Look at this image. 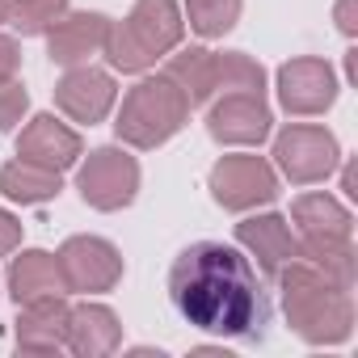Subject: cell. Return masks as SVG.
I'll return each mask as SVG.
<instances>
[{
    "mask_svg": "<svg viewBox=\"0 0 358 358\" xmlns=\"http://www.w3.org/2000/svg\"><path fill=\"white\" fill-rule=\"evenodd\" d=\"M169 295L194 329L236 341H262L270 324V299L253 262L220 241H199L177 253L169 270Z\"/></svg>",
    "mask_w": 358,
    "mask_h": 358,
    "instance_id": "obj_1",
    "label": "cell"
},
{
    "mask_svg": "<svg viewBox=\"0 0 358 358\" xmlns=\"http://www.w3.org/2000/svg\"><path fill=\"white\" fill-rule=\"evenodd\" d=\"M282 287V312L287 324L308 341V345H341L354 333V299L345 287L329 282L312 262L295 257L278 274Z\"/></svg>",
    "mask_w": 358,
    "mask_h": 358,
    "instance_id": "obj_2",
    "label": "cell"
},
{
    "mask_svg": "<svg viewBox=\"0 0 358 358\" xmlns=\"http://www.w3.org/2000/svg\"><path fill=\"white\" fill-rule=\"evenodd\" d=\"M186 17L177 0H135L127 22H110L101 55L114 72H148L160 55L182 47Z\"/></svg>",
    "mask_w": 358,
    "mask_h": 358,
    "instance_id": "obj_3",
    "label": "cell"
},
{
    "mask_svg": "<svg viewBox=\"0 0 358 358\" xmlns=\"http://www.w3.org/2000/svg\"><path fill=\"white\" fill-rule=\"evenodd\" d=\"M190 118V101L182 97L169 76H143L139 85L127 89L122 106H118V118H114V135L127 143V148H160L169 143L177 131L186 127Z\"/></svg>",
    "mask_w": 358,
    "mask_h": 358,
    "instance_id": "obj_4",
    "label": "cell"
},
{
    "mask_svg": "<svg viewBox=\"0 0 358 358\" xmlns=\"http://www.w3.org/2000/svg\"><path fill=\"white\" fill-rule=\"evenodd\" d=\"M207 190L224 211H253V207H270L278 199V173L266 156L236 152V156H220L211 164Z\"/></svg>",
    "mask_w": 358,
    "mask_h": 358,
    "instance_id": "obj_5",
    "label": "cell"
},
{
    "mask_svg": "<svg viewBox=\"0 0 358 358\" xmlns=\"http://www.w3.org/2000/svg\"><path fill=\"white\" fill-rule=\"evenodd\" d=\"M341 164V148L337 135L329 127L316 122H291L287 131H278L274 139V169L295 186H312Z\"/></svg>",
    "mask_w": 358,
    "mask_h": 358,
    "instance_id": "obj_6",
    "label": "cell"
},
{
    "mask_svg": "<svg viewBox=\"0 0 358 358\" xmlns=\"http://www.w3.org/2000/svg\"><path fill=\"white\" fill-rule=\"evenodd\" d=\"M76 190L93 211H122L139 194V160L122 148H93L76 169Z\"/></svg>",
    "mask_w": 358,
    "mask_h": 358,
    "instance_id": "obj_7",
    "label": "cell"
},
{
    "mask_svg": "<svg viewBox=\"0 0 358 358\" xmlns=\"http://www.w3.org/2000/svg\"><path fill=\"white\" fill-rule=\"evenodd\" d=\"M55 262L64 274V291L76 295H106L122 278V253L106 236H68Z\"/></svg>",
    "mask_w": 358,
    "mask_h": 358,
    "instance_id": "obj_8",
    "label": "cell"
},
{
    "mask_svg": "<svg viewBox=\"0 0 358 358\" xmlns=\"http://www.w3.org/2000/svg\"><path fill=\"white\" fill-rule=\"evenodd\" d=\"M337 72L329 59L320 55H299V59H287L278 68V106L287 114H324L333 101H337Z\"/></svg>",
    "mask_w": 358,
    "mask_h": 358,
    "instance_id": "obj_9",
    "label": "cell"
},
{
    "mask_svg": "<svg viewBox=\"0 0 358 358\" xmlns=\"http://www.w3.org/2000/svg\"><path fill=\"white\" fill-rule=\"evenodd\" d=\"M274 114L266 106V93H220V101L207 110V131L215 143L228 148H257L270 139Z\"/></svg>",
    "mask_w": 358,
    "mask_h": 358,
    "instance_id": "obj_10",
    "label": "cell"
},
{
    "mask_svg": "<svg viewBox=\"0 0 358 358\" xmlns=\"http://www.w3.org/2000/svg\"><path fill=\"white\" fill-rule=\"evenodd\" d=\"M118 101V85L106 68H93V64H76L59 76L55 85V106L72 118V122H101Z\"/></svg>",
    "mask_w": 358,
    "mask_h": 358,
    "instance_id": "obj_11",
    "label": "cell"
},
{
    "mask_svg": "<svg viewBox=\"0 0 358 358\" xmlns=\"http://www.w3.org/2000/svg\"><path fill=\"white\" fill-rule=\"evenodd\" d=\"M17 156H22V160H34V164H43V169L64 173V169L80 164L85 139H80L72 127H64L55 114H38V118H30V122L22 127V135H17Z\"/></svg>",
    "mask_w": 358,
    "mask_h": 358,
    "instance_id": "obj_12",
    "label": "cell"
},
{
    "mask_svg": "<svg viewBox=\"0 0 358 358\" xmlns=\"http://www.w3.org/2000/svg\"><path fill=\"white\" fill-rule=\"evenodd\" d=\"M236 245L249 249V257H257L262 274H270V278H274L287 262L299 257V236L291 232V220H287V215H274V211L241 220V224H236Z\"/></svg>",
    "mask_w": 358,
    "mask_h": 358,
    "instance_id": "obj_13",
    "label": "cell"
},
{
    "mask_svg": "<svg viewBox=\"0 0 358 358\" xmlns=\"http://www.w3.org/2000/svg\"><path fill=\"white\" fill-rule=\"evenodd\" d=\"M106 34H110V17H106V13H72V9H68V13L47 30V55H51V64H59V68L89 64L93 55H101Z\"/></svg>",
    "mask_w": 358,
    "mask_h": 358,
    "instance_id": "obj_14",
    "label": "cell"
},
{
    "mask_svg": "<svg viewBox=\"0 0 358 358\" xmlns=\"http://www.w3.org/2000/svg\"><path fill=\"white\" fill-rule=\"evenodd\" d=\"M122 345V324L114 316V308L106 303H76L68 312V333H64V350L76 358H110Z\"/></svg>",
    "mask_w": 358,
    "mask_h": 358,
    "instance_id": "obj_15",
    "label": "cell"
},
{
    "mask_svg": "<svg viewBox=\"0 0 358 358\" xmlns=\"http://www.w3.org/2000/svg\"><path fill=\"white\" fill-rule=\"evenodd\" d=\"M17 308H22L17 312V350H26V354H59L72 303L64 295H43V299L17 303Z\"/></svg>",
    "mask_w": 358,
    "mask_h": 358,
    "instance_id": "obj_16",
    "label": "cell"
},
{
    "mask_svg": "<svg viewBox=\"0 0 358 358\" xmlns=\"http://www.w3.org/2000/svg\"><path fill=\"white\" fill-rule=\"evenodd\" d=\"M291 220L299 241H350L354 236V215L333 199V194H299L291 203Z\"/></svg>",
    "mask_w": 358,
    "mask_h": 358,
    "instance_id": "obj_17",
    "label": "cell"
},
{
    "mask_svg": "<svg viewBox=\"0 0 358 358\" xmlns=\"http://www.w3.org/2000/svg\"><path fill=\"white\" fill-rule=\"evenodd\" d=\"M5 282H9L13 303H30V299H43V295H64L59 262H55V253H47V249H22V253L9 262Z\"/></svg>",
    "mask_w": 358,
    "mask_h": 358,
    "instance_id": "obj_18",
    "label": "cell"
},
{
    "mask_svg": "<svg viewBox=\"0 0 358 358\" xmlns=\"http://www.w3.org/2000/svg\"><path fill=\"white\" fill-rule=\"evenodd\" d=\"M64 190V173L55 169H43L34 160H9L5 169H0V194H5L9 203H22V207H38V203H51L59 199Z\"/></svg>",
    "mask_w": 358,
    "mask_h": 358,
    "instance_id": "obj_19",
    "label": "cell"
},
{
    "mask_svg": "<svg viewBox=\"0 0 358 358\" xmlns=\"http://www.w3.org/2000/svg\"><path fill=\"white\" fill-rule=\"evenodd\" d=\"M164 76L182 89V97L190 101V110L207 106L215 97V51H207V47H182L177 55H169Z\"/></svg>",
    "mask_w": 358,
    "mask_h": 358,
    "instance_id": "obj_20",
    "label": "cell"
},
{
    "mask_svg": "<svg viewBox=\"0 0 358 358\" xmlns=\"http://www.w3.org/2000/svg\"><path fill=\"white\" fill-rule=\"evenodd\" d=\"M299 257L312 262L329 282L354 291V270H358V257H354V245L350 241H299Z\"/></svg>",
    "mask_w": 358,
    "mask_h": 358,
    "instance_id": "obj_21",
    "label": "cell"
},
{
    "mask_svg": "<svg viewBox=\"0 0 358 358\" xmlns=\"http://www.w3.org/2000/svg\"><path fill=\"white\" fill-rule=\"evenodd\" d=\"M215 93H266V68L245 51L215 55Z\"/></svg>",
    "mask_w": 358,
    "mask_h": 358,
    "instance_id": "obj_22",
    "label": "cell"
},
{
    "mask_svg": "<svg viewBox=\"0 0 358 358\" xmlns=\"http://www.w3.org/2000/svg\"><path fill=\"white\" fill-rule=\"evenodd\" d=\"M241 5L245 0H186V22L199 38H224L236 22H241Z\"/></svg>",
    "mask_w": 358,
    "mask_h": 358,
    "instance_id": "obj_23",
    "label": "cell"
},
{
    "mask_svg": "<svg viewBox=\"0 0 358 358\" xmlns=\"http://www.w3.org/2000/svg\"><path fill=\"white\" fill-rule=\"evenodd\" d=\"M68 13V0H9V26L26 38L47 34Z\"/></svg>",
    "mask_w": 358,
    "mask_h": 358,
    "instance_id": "obj_24",
    "label": "cell"
},
{
    "mask_svg": "<svg viewBox=\"0 0 358 358\" xmlns=\"http://www.w3.org/2000/svg\"><path fill=\"white\" fill-rule=\"evenodd\" d=\"M26 110H30V93H26L22 80H5V85H0V135L13 131Z\"/></svg>",
    "mask_w": 358,
    "mask_h": 358,
    "instance_id": "obj_25",
    "label": "cell"
},
{
    "mask_svg": "<svg viewBox=\"0 0 358 358\" xmlns=\"http://www.w3.org/2000/svg\"><path fill=\"white\" fill-rule=\"evenodd\" d=\"M17 249H22V220L0 207V257H9Z\"/></svg>",
    "mask_w": 358,
    "mask_h": 358,
    "instance_id": "obj_26",
    "label": "cell"
},
{
    "mask_svg": "<svg viewBox=\"0 0 358 358\" xmlns=\"http://www.w3.org/2000/svg\"><path fill=\"white\" fill-rule=\"evenodd\" d=\"M17 68H22V47L9 34H0V85L17 80Z\"/></svg>",
    "mask_w": 358,
    "mask_h": 358,
    "instance_id": "obj_27",
    "label": "cell"
},
{
    "mask_svg": "<svg viewBox=\"0 0 358 358\" xmlns=\"http://www.w3.org/2000/svg\"><path fill=\"white\" fill-rule=\"evenodd\" d=\"M333 17H337V30L345 38H358V0H337Z\"/></svg>",
    "mask_w": 358,
    "mask_h": 358,
    "instance_id": "obj_28",
    "label": "cell"
},
{
    "mask_svg": "<svg viewBox=\"0 0 358 358\" xmlns=\"http://www.w3.org/2000/svg\"><path fill=\"white\" fill-rule=\"evenodd\" d=\"M190 358H232V354H228L224 345H194Z\"/></svg>",
    "mask_w": 358,
    "mask_h": 358,
    "instance_id": "obj_29",
    "label": "cell"
},
{
    "mask_svg": "<svg viewBox=\"0 0 358 358\" xmlns=\"http://www.w3.org/2000/svg\"><path fill=\"white\" fill-rule=\"evenodd\" d=\"M341 190H345L350 199H358V190H354V169H350V164L341 169Z\"/></svg>",
    "mask_w": 358,
    "mask_h": 358,
    "instance_id": "obj_30",
    "label": "cell"
},
{
    "mask_svg": "<svg viewBox=\"0 0 358 358\" xmlns=\"http://www.w3.org/2000/svg\"><path fill=\"white\" fill-rule=\"evenodd\" d=\"M0 22H9V0H0Z\"/></svg>",
    "mask_w": 358,
    "mask_h": 358,
    "instance_id": "obj_31",
    "label": "cell"
}]
</instances>
